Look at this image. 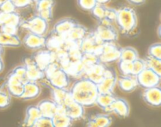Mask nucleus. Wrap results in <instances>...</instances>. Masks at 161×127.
Segmentation results:
<instances>
[{
  "label": "nucleus",
  "mask_w": 161,
  "mask_h": 127,
  "mask_svg": "<svg viewBox=\"0 0 161 127\" xmlns=\"http://www.w3.org/2000/svg\"><path fill=\"white\" fill-rule=\"evenodd\" d=\"M79 24L72 18H64L57 22L53 27V31L60 35L64 36L67 34L75 25Z\"/></svg>",
  "instance_id": "24"
},
{
  "label": "nucleus",
  "mask_w": 161,
  "mask_h": 127,
  "mask_svg": "<svg viewBox=\"0 0 161 127\" xmlns=\"http://www.w3.org/2000/svg\"><path fill=\"white\" fill-rule=\"evenodd\" d=\"M87 33V29L84 26L80 24H77L67 34L64 36V38L65 40L79 44Z\"/></svg>",
  "instance_id": "25"
},
{
  "label": "nucleus",
  "mask_w": 161,
  "mask_h": 127,
  "mask_svg": "<svg viewBox=\"0 0 161 127\" xmlns=\"http://www.w3.org/2000/svg\"><path fill=\"white\" fill-rule=\"evenodd\" d=\"M23 65L26 68V77L28 81H40L45 77L44 71L36 65L32 57L25 58Z\"/></svg>",
  "instance_id": "10"
},
{
  "label": "nucleus",
  "mask_w": 161,
  "mask_h": 127,
  "mask_svg": "<svg viewBox=\"0 0 161 127\" xmlns=\"http://www.w3.org/2000/svg\"><path fill=\"white\" fill-rule=\"evenodd\" d=\"M11 103V96L7 90L0 89V109H5L8 108Z\"/></svg>",
  "instance_id": "37"
},
{
  "label": "nucleus",
  "mask_w": 161,
  "mask_h": 127,
  "mask_svg": "<svg viewBox=\"0 0 161 127\" xmlns=\"http://www.w3.org/2000/svg\"><path fill=\"white\" fill-rule=\"evenodd\" d=\"M22 44L17 34H9L0 31V45L3 47H19Z\"/></svg>",
  "instance_id": "29"
},
{
  "label": "nucleus",
  "mask_w": 161,
  "mask_h": 127,
  "mask_svg": "<svg viewBox=\"0 0 161 127\" xmlns=\"http://www.w3.org/2000/svg\"><path fill=\"white\" fill-rule=\"evenodd\" d=\"M0 10L4 13H10L16 12L17 8L14 6V3L11 2V0H7V1L3 3L2 5H0Z\"/></svg>",
  "instance_id": "42"
},
{
  "label": "nucleus",
  "mask_w": 161,
  "mask_h": 127,
  "mask_svg": "<svg viewBox=\"0 0 161 127\" xmlns=\"http://www.w3.org/2000/svg\"><path fill=\"white\" fill-rule=\"evenodd\" d=\"M41 116L40 112L37 106L31 105L28 107L25 111V117L23 121L22 125L26 127H33L36 121Z\"/></svg>",
  "instance_id": "26"
},
{
  "label": "nucleus",
  "mask_w": 161,
  "mask_h": 127,
  "mask_svg": "<svg viewBox=\"0 0 161 127\" xmlns=\"http://www.w3.org/2000/svg\"><path fill=\"white\" fill-rule=\"evenodd\" d=\"M64 42V36L56 34V33H54L53 31V33L46 39L45 46L47 47V50H50L52 52H55L58 49L63 48Z\"/></svg>",
  "instance_id": "27"
},
{
  "label": "nucleus",
  "mask_w": 161,
  "mask_h": 127,
  "mask_svg": "<svg viewBox=\"0 0 161 127\" xmlns=\"http://www.w3.org/2000/svg\"><path fill=\"white\" fill-rule=\"evenodd\" d=\"M146 67L145 60L140 59L139 57L137 58L135 61H133V71H132V75L136 76L138 74H139L145 67Z\"/></svg>",
  "instance_id": "40"
},
{
  "label": "nucleus",
  "mask_w": 161,
  "mask_h": 127,
  "mask_svg": "<svg viewBox=\"0 0 161 127\" xmlns=\"http://www.w3.org/2000/svg\"><path fill=\"white\" fill-rule=\"evenodd\" d=\"M143 100L149 106L158 108L161 104V88L160 86L146 88L142 93Z\"/></svg>",
  "instance_id": "14"
},
{
  "label": "nucleus",
  "mask_w": 161,
  "mask_h": 127,
  "mask_svg": "<svg viewBox=\"0 0 161 127\" xmlns=\"http://www.w3.org/2000/svg\"><path fill=\"white\" fill-rule=\"evenodd\" d=\"M148 54H149V56H153V57L161 59V44L160 42L152 44L149 47Z\"/></svg>",
  "instance_id": "39"
},
{
  "label": "nucleus",
  "mask_w": 161,
  "mask_h": 127,
  "mask_svg": "<svg viewBox=\"0 0 161 127\" xmlns=\"http://www.w3.org/2000/svg\"><path fill=\"white\" fill-rule=\"evenodd\" d=\"M14 74L17 75L18 77H20L22 80L24 81V82H26L28 81L26 77V68L24 65H20L16 67L14 70L12 71Z\"/></svg>",
  "instance_id": "44"
},
{
  "label": "nucleus",
  "mask_w": 161,
  "mask_h": 127,
  "mask_svg": "<svg viewBox=\"0 0 161 127\" xmlns=\"http://www.w3.org/2000/svg\"><path fill=\"white\" fill-rule=\"evenodd\" d=\"M108 112H113L119 118H127L130 114V105L128 102L121 97H116L108 108Z\"/></svg>",
  "instance_id": "15"
},
{
  "label": "nucleus",
  "mask_w": 161,
  "mask_h": 127,
  "mask_svg": "<svg viewBox=\"0 0 161 127\" xmlns=\"http://www.w3.org/2000/svg\"><path fill=\"white\" fill-rule=\"evenodd\" d=\"M107 10H108V6L97 3V5L91 9V13L93 17L99 22L103 19H106Z\"/></svg>",
  "instance_id": "32"
},
{
  "label": "nucleus",
  "mask_w": 161,
  "mask_h": 127,
  "mask_svg": "<svg viewBox=\"0 0 161 127\" xmlns=\"http://www.w3.org/2000/svg\"><path fill=\"white\" fill-rule=\"evenodd\" d=\"M31 2H32V3H36V2H38V1H39V0H31Z\"/></svg>",
  "instance_id": "53"
},
{
  "label": "nucleus",
  "mask_w": 161,
  "mask_h": 127,
  "mask_svg": "<svg viewBox=\"0 0 161 127\" xmlns=\"http://www.w3.org/2000/svg\"><path fill=\"white\" fill-rule=\"evenodd\" d=\"M65 112L73 121L80 120L85 116V107L81 103L72 100L65 107Z\"/></svg>",
  "instance_id": "19"
},
{
  "label": "nucleus",
  "mask_w": 161,
  "mask_h": 127,
  "mask_svg": "<svg viewBox=\"0 0 161 127\" xmlns=\"http://www.w3.org/2000/svg\"><path fill=\"white\" fill-rule=\"evenodd\" d=\"M130 4L135 5V6H141L144 4L146 0H127Z\"/></svg>",
  "instance_id": "46"
},
{
  "label": "nucleus",
  "mask_w": 161,
  "mask_h": 127,
  "mask_svg": "<svg viewBox=\"0 0 161 127\" xmlns=\"http://www.w3.org/2000/svg\"><path fill=\"white\" fill-rule=\"evenodd\" d=\"M138 85L141 87L149 88L153 86H160L161 75L156 73L154 71L146 67L139 74L136 75Z\"/></svg>",
  "instance_id": "6"
},
{
  "label": "nucleus",
  "mask_w": 161,
  "mask_h": 127,
  "mask_svg": "<svg viewBox=\"0 0 161 127\" xmlns=\"http://www.w3.org/2000/svg\"><path fill=\"white\" fill-rule=\"evenodd\" d=\"M106 68L107 67L105 65V64L100 62L86 68L83 77L88 78L96 84H98L105 76Z\"/></svg>",
  "instance_id": "16"
},
{
  "label": "nucleus",
  "mask_w": 161,
  "mask_h": 127,
  "mask_svg": "<svg viewBox=\"0 0 161 127\" xmlns=\"http://www.w3.org/2000/svg\"><path fill=\"white\" fill-rule=\"evenodd\" d=\"M112 122V118L108 114H96L88 118L86 125L88 127H108Z\"/></svg>",
  "instance_id": "20"
},
{
  "label": "nucleus",
  "mask_w": 161,
  "mask_h": 127,
  "mask_svg": "<svg viewBox=\"0 0 161 127\" xmlns=\"http://www.w3.org/2000/svg\"><path fill=\"white\" fill-rule=\"evenodd\" d=\"M4 67H5V64H4V62H3V58L0 57V73L4 70Z\"/></svg>",
  "instance_id": "48"
},
{
  "label": "nucleus",
  "mask_w": 161,
  "mask_h": 127,
  "mask_svg": "<svg viewBox=\"0 0 161 127\" xmlns=\"http://www.w3.org/2000/svg\"><path fill=\"white\" fill-rule=\"evenodd\" d=\"M119 89L125 93L133 92L138 86L136 77L134 75H122L117 78V82Z\"/></svg>",
  "instance_id": "22"
},
{
  "label": "nucleus",
  "mask_w": 161,
  "mask_h": 127,
  "mask_svg": "<svg viewBox=\"0 0 161 127\" xmlns=\"http://www.w3.org/2000/svg\"><path fill=\"white\" fill-rule=\"evenodd\" d=\"M20 27L29 32L39 34V35H45L48 31L49 22L36 14L28 20H22Z\"/></svg>",
  "instance_id": "4"
},
{
  "label": "nucleus",
  "mask_w": 161,
  "mask_h": 127,
  "mask_svg": "<svg viewBox=\"0 0 161 127\" xmlns=\"http://www.w3.org/2000/svg\"><path fill=\"white\" fill-rule=\"evenodd\" d=\"M145 62H146V67L161 75V59H157V58L148 56L145 59Z\"/></svg>",
  "instance_id": "34"
},
{
  "label": "nucleus",
  "mask_w": 161,
  "mask_h": 127,
  "mask_svg": "<svg viewBox=\"0 0 161 127\" xmlns=\"http://www.w3.org/2000/svg\"><path fill=\"white\" fill-rule=\"evenodd\" d=\"M46 39L45 35H39L29 32L25 36L22 43L30 50H39L45 46Z\"/></svg>",
  "instance_id": "17"
},
{
  "label": "nucleus",
  "mask_w": 161,
  "mask_h": 127,
  "mask_svg": "<svg viewBox=\"0 0 161 127\" xmlns=\"http://www.w3.org/2000/svg\"><path fill=\"white\" fill-rule=\"evenodd\" d=\"M118 67H119V71L123 75H132L133 62H131V61L119 60L118 61Z\"/></svg>",
  "instance_id": "35"
},
{
  "label": "nucleus",
  "mask_w": 161,
  "mask_h": 127,
  "mask_svg": "<svg viewBox=\"0 0 161 127\" xmlns=\"http://www.w3.org/2000/svg\"><path fill=\"white\" fill-rule=\"evenodd\" d=\"M137 58H138V53L135 48L130 46L120 48V56H119V60L133 62Z\"/></svg>",
  "instance_id": "31"
},
{
  "label": "nucleus",
  "mask_w": 161,
  "mask_h": 127,
  "mask_svg": "<svg viewBox=\"0 0 161 127\" xmlns=\"http://www.w3.org/2000/svg\"><path fill=\"white\" fill-rule=\"evenodd\" d=\"M48 85L53 87L67 89L70 83L69 75L61 68L57 62L50 64L44 71Z\"/></svg>",
  "instance_id": "3"
},
{
  "label": "nucleus",
  "mask_w": 161,
  "mask_h": 127,
  "mask_svg": "<svg viewBox=\"0 0 161 127\" xmlns=\"http://www.w3.org/2000/svg\"><path fill=\"white\" fill-rule=\"evenodd\" d=\"M4 53V50H3V47L2 45H0V57H2Z\"/></svg>",
  "instance_id": "50"
},
{
  "label": "nucleus",
  "mask_w": 161,
  "mask_h": 127,
  "mask_svg": "<svg viewBox=\"0 0 161 127\" xmlns=\"http://www.w3.org/2000/svg\"><path fill=\"white\" fill-rule=\"evenodd\" d=\"M116 97L113 95V93H98L97 99H96L95 104H97L99 108H102L105 112H108L110 105L113 103Z\"/></svg>",
  "instance_id": "30"
},
{
  "label": "nucleus",
  "mask_w": 161,
  "mask_h": 127,
  "mask_svg": "<svg viewBox=\"0 0 161 127\" xmlns=\"http://www.w3.org/2000/svg\"><path fill=\"white\" fill-rule=\"evenodd\" d=\"M33 127H53L51 118L41 115L35 122Z\"/></svg>",
  "instance_id": "41"
},
{
  "label": "nucleus",
  "mask_w": 161,
  "mask_h": 127,
  "mask_svg": "<svg viewBox=\"0 0 161 127\" xmlns=\"http://www.w3.org/2000/svg\"><path fill=\"white\" fill-rule=\"evenodd\" d=\"M6 88L9 95L14 97H17V98H20L24 91V84L6 86Z\"/></svg>",
  "instance_id": "36"
},
{
  "label": "nucleus",
  "mask_w": 161,
  "mask_h": 127,
  "mask_svg": "<svg viewBox=\"0 0 161 127\" xmlns=\"http://www.w3.org/2000/svg\"><path fill=\"white\" fill-rule=\"evenodd\" d=\"M11 2L14 3V5L16 6L17 9L26 8L32 3V2L31 0H11Z\"/></svg>",
  "instance_id": "45"
},
{
  "label": "nucleus",
  "mask_w": 161,
  "mask_h": 127,
  "mask_svg": "<svg viewBox=\"0 0 161 127\" xmlns=\"http://www.w3.org/2000/svg\"><path fill=\"white\" fill-rule=\"evenodd\" d=\"M35 9L37 15L48 22L52 20L55 0H39L35 3Z\"/></svg>",
  "instance_id": "12"
},
{
  "label": "nucleus",
  "mask_w": 161,
  "mask_h": 127,
  "mask_svg": "<svg viewBox=\"0 0 161 127\" xmlns=\"http://www.w3.org/2000/svg\"><path fill=\"white\" fill-rule=\"evenodd\" d=\"M37 108L40 112L41 115L48 118H53V116L56 114L59 105L57 104L53 100H42L38 103Z\"/></svg>",
  "instance_id": "23"
},
{
  "label": "nucleus",
  "mask_w": 161,
  "mask_h": 127,
  "mask_svg": "<svg viewBox=\"0 0 161 127\" xmlns=\"http://www.w3.org/2000/svg\"><path fill=\"white\" fill-rule=\"evenodd\" d=\"M6 1H7V0H0V5H2L3 3H5Z\"/></svg>",
  "instance_id": "52"
},
{
  "label": "nucleus",
  "mask_w": 161,
  "mask_h": 127,
  "mask_svg": "<svg viewBox=\"0 0 161 127\" xmlns=\"http://www.w3.org/2000/svg\"><path fill=\"white\" fill-rule=\"evenodd\" d=\"M160 26H159V28H158V35L159 36H160Z\"/></svg>",
  "instance_id": "51"
},
{
  "label": "nucleus",
  "mask_w": 161,
  "mask_h": 127,
  "mask_svg": "<svg viewBox=\"0 0 161 127\" xmlns=\"http://www.w3.org/2000/svg\"><path fill=\"white\" fill-rule=\"evenodd\" d=\"M69 92L75 101L84 107H91L95 104L98 89L96 83L82 77L73 83Z\"/></svg>",
  "instance_id": "1"
},
{
  "label": "nucleus",
  "mask_w": 161,
  "mask_h": 127,
  "mask_svg": "<svg viewBox=\"0 0 161 127\" xmlns=\"http://www.w3.org/2000/svg\"><path fill=\"white\" fill-rule=\"evenodd\" d=\"M19 27L13 24H3L0 26V31L9 34H17Z\"/></svg>",
  "instance_id": "43"
},
{
  "label": "nucleus",
  "mask_w": 161,
  "mask_h": 127,
  "mask_svg": "<svg viewBox=\"0 0 161 127\" xmlns=\"http://www.w3.org/2000/svg\"><path fill=\"white\" fill-rule=\"evenodd\" d=\"M41 93V87L37 82L27 81L24 83V91L20 99L23 100H32L37 98Z\"/></svg>",
  "instance_id": "21"
},
{
  "label": "nucleus",
  "mask_w": 161,
  "mask_h": 127,
  "mask_svg": "<svg viewBox=\"0 0 161 127\" xmlns=\"http://www.w3.org/2000/svg\"><path fill=\"white\" fill-rule=\"evenodd\" d=\"M116 10L115 22L120 32L128 36L135 34L138 27V17L135 9L129 6H123Z\"/></svg>",
  "instance_id": "2"
},
{
  "label": "nucleus",
  "mask_w": 161,
  "mask_h": 127,
  "mask_svg": "<svg viewBox=\"0 0 161 127\" xmlns=\"http://www.w3.org/2000/svg\"><path fill=\"white\" fill-rule=\"evenodd\" d=\"M96 1H97V3H98V4L106 5L108 4V3H110L112 0H96Z\"/></svg>",
  "instance_id": "47"
},
{
  "label": "nucleus",
  "mask_w": 161,
  "mask_h": 127,
  "mask_svg": "<svg viewBox=\"0 0 161 127\" xmlns=\"http://www.w3.org/2000/svg\"><path fill=\"white\" fill-rule=\"evenodd\" d=\"M97 56L102 64L116 62L119 60L120 48L116 45V42H105L102 43Z\"/></svg>",
  "instance_id": "5"
},
{
  "label": "nucleus",
  "mask_w": 161,
  "mask_h": 127,
  "mask_svg": "<svg viewBox=\"0 0 161 127\" xmlns=\"http://www.w3.org/2000/svg\"><path fill=\"white\" fill-rule=\"evenodd\" d=\"M102 43L97 39L94 33L88 32L79 43V47L83 53H92L98 54Z\"/></svg>",
  "instance_id": "8"
},
{
  "label": "nucleus",
  "mask_w": 161,
  "mask_h": 127,
  "mask_svg": "<svg viewBox=\"0 0 161 127\" xmlns=\"http://www.w3.org/2000/svg\"><path fill=\"white\" fill-rule=\"evenodd\" d=\"M32 58L36 65L43 71L50 64L57 62L55 53L49 50H42L37 52L33 55Z\"/></svg>",
  "instance_id": "11"
},
{
  "label": "nucleus",
  "mask_w": 161,
  "mask_h": 127,
  "mask_svg": "<svg viewBox=\"0 0 161 127\" xmlns=\"http://www.w3.org/2000/svg\"><path fill=\"white\" fill-rule=\"evenodd\" d=\"M80 61H82L83 65L86 67V69L91 67V66H94L95 64L100 63L98 56L97 54H95V53H83V56H82Z\"/></svg>",
  "instance_id": "33"
},
{
  "label": "nucleus",
  "mask_w": 161,
  "mask_h": 127,
  "mask_svg": "<svg viewBox=\"0 0 161 127\" xmlns=\"http://www.w3.org/2000/svg\"><path fill=\"white\" fill-rule=\"evenodd\" d=\"M74 121L66 114L64 106H58L56 114L52 118L53 127H69L72 126Z\"/></svg>",
  "instance_id": "18"
},
{
  "label": "nucleus",
  "mask_w": 161,
  "mask_h": 127,
  "mask_svg": "<svg viewBox=\"0 0 161 127\" xmlns=\"http://www.w3.org/2000/svg\"><path fill=\"white\" fill-rule=\"evenodd\" d=\"M77 4L79 7L85 11L91 12V9L97 5L96 0H77Z\"/></svg>",
  "instance_id": "38"
},
{
  "label": "nucleus",
  "mask_w": 161,
  "mask_h": 127,
  "mask_svg": "<svg viewBox=\"0 0 161 127\" xmlns=\"http://www.w3.org/2000/svg\"><path fill=\"white\" fill-rule=\"evenodd\" d=\"M93 32L102 43L116 42L118 40V32L113 25H102L99 24Z\"/></svg>",
  "instance_id": "9"
},
{
  "label": "nucleus",
  "mask_w": 161,
  "mask_h": 127,
  "mask_svg": "<svg viewBox=\"0 0 161 127\" xmlns=\"http://www.w3.org/2000/svg\"><path fill=\"white\" fill-rule=\"evenodd\" d=\"M22 20L21 17L17 11L7 13L0 10V26L3 24H13L20 27Z\"/></svg>",
  "instance_id": "28"
},
{
  "label": "nucleus",
  "mask_w": 161,
  "mask_h": 127,
  "mask_svg": "<svg viewBox=\"0 0 161 127\" xmlns=\"http://www.w3.org/2000/svg\"><path fill=\"white\" fill-rule=\"evenodd\" d=\"M47 86L50 89L51 100H53L58 105L65 107L68 103L73 100L70 92L67 89L53 87L48 84Z\"/></svg>",
  "instance_id": "13"
},
{
  "label": "nucleus",
  "mask_w": 161,
  "mask_h": 127,
  "mask_svg": "<svg viewBox=\"0 0 161 127\" xmlns=\"http://www.w3.org/2000/svg\"><path fill=\"white\" fill-rule=\"evenodd\" d=\"M5 81H6V79H4V78H0V89L5 86Z\"/></svg>",
  "instance_id": "49"
},
{
  "label": "nucleus",
  "mask_w": 161,
  "mask_h": 127,
  "mask_svg": "<svg viewBox=\"0 0 161 127\" xmlns=\"http://www.w3.org/2000/svg\"><path fill=\"white\" fill-rule=\"evenodd\" d=\"M117 82V75L113 69L107 67L105 76L102 81L97 84L98 93H113Z\"/></svg>",
  "instance_id": "7"
}]
</instances>
